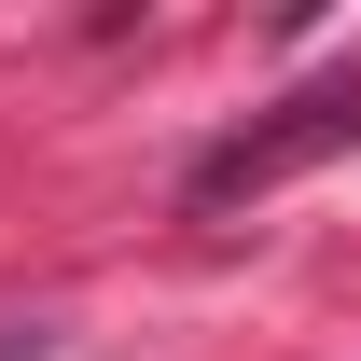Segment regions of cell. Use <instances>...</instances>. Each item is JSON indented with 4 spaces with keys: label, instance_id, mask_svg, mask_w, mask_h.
Listing matches in <instances>:
<instances>
[{
    "label": "cell",
    "instance_id": "6da1fadb",
    "mask_svg": "<svg viewBox=\"0 0 361 361\" xmlns=\"http://www.w3.org/2000/svg\"><path fill=\"white\" fill-rule=\"evenodd\" d=\"M361 139V70H334V84H306V97H278L264 126H236V139H209L195 153V209H236V195H278L292 167H319V153H348Z\"/></svg>",
    "mask_w": 361,
    "mask_h": 361
},
{
    "label": "cell",
    "instance_id": "7a4b0ae2",
    "mask_svg": "<svg viewBox=\"0 0 361 361\" xmlns=\"http://www.w3.org/2000/svg\"><path fill=\"white\" fill-rule=\"evenodd\" d=\"M0 361H56V319H0Z\"/></svg>",
    "mask_w": 361,
    "mask_h": 361
}]
</instances>
